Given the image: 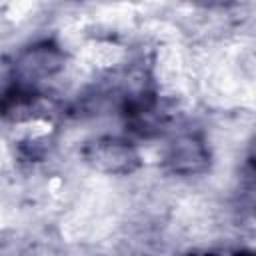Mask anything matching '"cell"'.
Listing matches in <instances>:
<instances>
[{
  "mask_svg": "<svg viewBox=\"0 0 256 256\" xmlns=\"http://www.w3.org/2000/svg\"><path fill=\"white\" fill-rule=\"evenodd\" d=\"M84 162L92 166L98 172L104 174H130L140 166V154L138 150L122 138L104 136L88 142L82 150Z\"/></svg>",
  "mask_w": 256,
  "mask_h": 256,
  "instance_id": "obj_1",
  "label": "cell"
},
{
  "mask_svg": "<svg viewBox=\"0 0 256 256\" xmlns=\"http://www.w3.org/2000/svg\"><path fill=\"white\" fill-rule=\"evenodd\" d=\"M62 66H64L62 52L56 46L44 42V44L28 48L26 52L20 54V58L14 64V78L12 80L18 84L36 88L40 80L54 76Z\"/></svg>",
  "mask_w": 256,
  "mask_h": 256,
  "instance_id": "obj_2",
  "label": "cell"
},
{
  "mask_svg": "<svg viewBox=\"0 0 256 256\" xmlns=\"http://www.w3.org/2000/svg\"><path fill=\"white\" fill-rule=\"evenodd\" d=\"M166 164L172 172L182 176L200 174L210 166V152L202 138L196 134H184L178 136L166 154Z\"/></svg>",
  "mask_w": 256,
  "mask_h": 256,
  "instance_id": "obj_3",
  "label": "cell"
},
{
  "mask_svg": "<svg viewBox=\"0 0 256 256\" xmlns=\"http://www.w3.org/2000/svg\"><path fill=\"white\" fill-rule=\"evenodd\" d=\"M188 2H196V4H202V6H226L232 0H188Z\"/></svg>",
  "mask_w": 256,
  "mask_h": 256,
  "instance_id": "obj_4",
  "label": "cell"
}]
</instances>
